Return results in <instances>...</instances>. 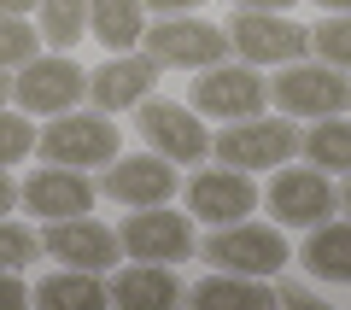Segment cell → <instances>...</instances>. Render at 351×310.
<instances>
[{
	"instance_id": "obj_1",
	"label": "cell",
	"mask_w": 351,
	"mask_h": 310,
	"mask_svg": "<svg viewBox=\"0 0 351 310\" xmlns=\"http://www.w3.org/2000/svg\"><path fill=\"white\" fill-rule=\"evenodd\" d=\"M41 158L47 164H71V170H94V164H112L117 158V123L112 112H59L47 129H41Z\"/></svg>"
},
{
	"instance_id": "obj_2",
	"label": "cell",
	"mask_w": 351,
	"mask_h": 310,
	"mask_svg": "<svg viewBox=\"0 0 351 310\" xmlns=\"http://www.w3.org/2000/svg\"><path fill=\"white\" fill-rule=\"evenodd\" d=\"M147 59H158V71H205V64L228 59V29L205 24L193 12H170L158 24H147Z\"/></svg>"
},
{
	"instance_id": "obj_3",
	"label": "cell",
	"mask_w": 351,
	"mask_h": 310,
	"mask_svg": "<svg viewBox=\"0 0 351 310\" xmlns=\"http://www.w3.org/2000/svg\"><path fill=\"white\" fill-rule=\"evenodd\" d=\"M82 94H88V71L71 53H47V59L36 53L12 76V99H18V112H29V117H59L71 106H82Z\"/></svg>"
},
{
	"instance_id": "obj_4",
	"label": "cell",
	"mask_w": 351,
	"mask_h": 310,
	"mask_svg": "<svg viewBox=\"0 0 351 310\" xmlns=\"http://www.w3.org/2000/svg\"><path fill=\"white\" fill-rule=\"evenodd\" d=\"M269 99L281 106V117H334V112H346L351 106V82H346V71H334V64H304V59H293V64H281V76L269 82Z\"/></svg>"
},
{
	"instance_id": "obj_5",
	"label": "cell",
	"mask_w": 351,
	"mask_h": 310,
	"mask_svg": "<svg viewBox=\"0 0 351 310\" xmlns=\"http://www.w3.org/2000/svg\"><path fill=\"white\" fill-rule=\"evenodd\" d=\"M217 164H234V170H281V164L299 152V129L281 123V117H240L223 135L211 141Z\"/></svg>"
},
{
	"instance_id": "obj_6",
	"label": "cell",
	"mask_w": 351,
	"mask_h": 310,
	"mask_svg": "<svg viewBox=\"0 0 351 310\" xmlns=\"http://www.w3.org/2000/svg\"><path fill=\"white\" fill-rule=\"evenodd\" d=\"M205 263L211 270H240V275H276L281 263H287V240H281V228L269 223H217V235L205 240Z\"/></svg>"
},
{
	"instance_id": "obj_7",
	"label": "cell",
	"mask_w": 351,
	"mask_h": 310,
	"mask_svg": "<svg viewBox=\"0 0 351 310\" xmlns=\"http://www.w3.org/2000/svg\"><path fill=\"white\" fill-rule=\"evenodd\" d=\"M269 106V82L258 76V64H205V76L193 82V112L223 117V123H240V117H258Z\"/></svg>"
},
{
	"instance_id": "obj_8",
	"label": "cell",
	"mask_w": 351,
	"mask_h": 310,
	"mask_svg": "<svg viewBox=\"0 0 351 310\" xmlns=\"http://www.w3.org/2000/svg\"><path fill=\"white\" fill-rule=\"evenodd\" d=\"M223 29H228V47L258 71L263 64H293L311 53V29L293 24L287 12H234V24H223Z\"/></svg>"
},
{
	"instance_id": "obj_9",
	"label": "cell",
	"mask_w": 351,
	"mask_h": 310,
	"mask_svg": "<svg viewBox=\"0 0 351 310\" xmlns=\"http://www.w3.org/2000/svg\"><path fill=\"white\" fill-rule=\"evenodd\" d=\"M117 246L141 263H182L193 252V217L170 211V205H135V217H123Z\"/></svg>"
},
{
	"instance_id": "obj_10",
	"label": "cell",
	"mask_w": 351,
	"mask_h": 310,
	"mask_svg": "<svg viewBox=\"0 0 351 310\" xmlns=\"http://www.w3.org/2000/svg\"><path fill=\"white\" fill-rule=\"evenodd\" d=\"M41 252L47 258H59L64 270H117V258H123V246H117V235L106 223H94V217H53L47 228H41Z\"/></svg>"
},
{
	"instance_id": "obj_11",
	"label": "cell",
	"mask_w": 351,
	"mask_h": 310,
	"mask_svg": "<svg viewBox=\"0 0 351 310\" xmlns=\"http://www.w3.org/2000/svg\"><path fill=\"white\" fill-rule=\"evenodd\" d=\"M269 211L281 217V228H316L328 223V217L339 211V187L328 182L322 170H276V182H269Z\"/></svg>"
},
{
	"instance_id": "obj_12",
	"label": "cell",
	"mask_w": 351,
	"mask_h": 310,
	"mask_svg": "<svg viewBox=\"0 0 351 310\" xmlns=\"http://www.w3.org/2000/svg\"><path fill=\"white\" fill-rule=\"evenodd\" d=\"M141 135H147L152 152H164L170 164H199L211 152V135H205L199 112L176 106V99H141Z\"/></svg>"
},
{
	"instance_id": "obj_13",
	"label": "cell",
	"mask_w": 351,
	"mask_h": 310,
	"mask_svg": "<svg viewBox=\"0 0 351 310\" xmlns=\"http://www.w3.org/2000/svg\"><path fill=\"white\" fill-rule=\"evenodd\" d=\"M176 187H182V176H176V164L164 152H129V158H112L100 193L135 211V205H170Z\"/></svg>"
},
{
	"instance_id": "obj_14",
	"label": "cell",
	"mask_w": 351,
	"mask_h": 310,
	"mask_svg": "<svg viewBox=\"0 0 351 310\" xmlns=\"http://www.w3.org/2000/svg\"><path fill=\"white\" fill-rule=\"evenodd\" d=\"M188 211L199 223H240V217L258 211V182L252 170H234V164H217V170H199L188 182Z\"/></svg>"
},
{
	"instance_id": "obj_15",
	"label": "cell",
	"mask_w": 351,
	"mask_h": 310,
	"mask_svg": "<svg viewBox=\"0 0 351 310\" xmlns=\"http://www.w3.org/2000/svg\"><path fill=\"white\" fill-rule=\"evenodd\" d=\"M152 88H158V59H147L135 47L112 53L100 71L88 76V94H94L100 112H135L141 99H152Z\"/></svg>"
},
{
	"instance_id": "obj_16",
	"label": "cell",
	"mask_w": 351,
	"mask_h": 310,
	"mask_svg": "<svg viewBox=\"0 0 351 310\" xmlns=\"http://www.w3.org/2000/svg\"><path fill=\"white\" fill-rule=\"evenodd\" d=\"M18 205L29 217H47V223L53 217H82L94 205V182L82 170H71V164H47V170H36L18 187Z\"/></svg>"
},
{
	"instance_id": "obj_17",
	"label": "cell",
	"mask_w": 351,
	"mask_h": 310,
	"mask_svg": "<svg viewBox=\"0 0 351 310\" xmlns=\"http://www.w3.org/2000/svg\"><path fill=\"white\" fill-rule=\"evenodd\" d=\"M106 298L112 305H123V310H164V305H176L182 298V281L170 275V263H123V270L106 281Z\"/></svg>"
},
{
	"instance_id": "obj_18",
	"label": "cell",
	"mask_w": 351,
	"mask_h": 310,
	"mask_svg": "<svg viewBox=\"0 0 351 310\" xmlns=\"http://www.w3.org/2000/svg\"><path fill=\"white\" fill-rule=\"evenodd\" d=\"M304 270L328 287H351V223H316L304 235Z\"/></svg>"
},
{
	"instance_id": "obj_19",
	"label": "cell",
	"mask_w": 351,
	"mask_h": 310,
	"mask_svg": "<svg viewBox=\"0 0 351 310\" xmlns=\"http://www.w3.org/2000/svg\"><path fill=\"white\" fill-rule=\"evenodd\" d=\"M141 12H147L141 0H88V29H94L112 53H129L147 36V18Z\"/></svg>"
},
{
	"instance_id": "obj_20",
	"label": "cell",
	"mask_w": 351,
	"mask_h": 310,
	"mask_svg": "<svg viewBox=\"0 0 351 310\" xmlns=\"http://www.w3.org/2000/svg\"><path fill=\"white\" fill-rule=\"evenodd\" d=\"M29 298L47 305V310H100L106 305V281L94 270H59L41 287H29Z\"/></svg>"
},
{
	"instance_id": "obj_21",
	"label": "cell",
	"mask_w": 351,
	"mask_h": 310,
	"mask_svg": "<svg viewBox=\"0 0 351 310\" xmlns=\"http://www.w3.org/2000/svg\"><path fill=\"white\" fill-rule=\"evenodd\" d=\"M193 305H276V281L269 275H240V270H217L199 287H188Z\"/></svg>"
},
{
	"instance_id": "obj_22",
	"label": "cell",
	"mask_w": 351,
	"mask_h": 310,
	"mask_svg": "<svg viewBox=\"0 0 351 310\" xmlns=\"http://www.w3.org/2000/svg\"><path fill=\"white\" fill-rule=\"evenodd\" d=\"M36 29L53 53H71L88 36V0H36Z\"/></svg>"
},
{
	"instance_id": "obj_23",
	"label": "cell",
	"mask_w": 351,
	"mask_h": 310,
	"mask_svg": "<svg viewBox=\"0 0 351 310\" xmlns=\"http://www.w3.org/2000/svg\"><path fill=\"white\" fill-rule=\"evenodd\" d=\"M299 152L316 164V170H351V123L334 117H316L311 135H299Z\"/></svg>"
},
{
	"instance_id": "obj_24",
	"label": "cell",
	"mask_w": 351,
	"mask_h": 310,
	"mask_svg": "<svg viewBox=\"0 0 351 310\" xmlns=\"http://www.w3.org/2000/svg\"><path fill=\"white\" fill-rule=\"evenodd\" d=\"M36 53H41V29L29 24V18L0 12V71H18V64H29Z\"/></svg>"
},
{
	"instance_id": "obj_25",
	"label": "cell",
	"mask_w": 351,
	"mask_h": 310,
	"mask_svg": "<svg viewBox=\"0 0 351 310\" xmlns=\"http://www.w3.org/2000/svg\"><path fill=\"white\" fill-rule=\"evenodd\" d=\"M311 53H322V64H334V71H351V12H334L328 24H316Z\"/></svg>"
},
{
	"instance_id": "obj_26",
	"label": "cell",
	"mask_w": 351,
	"mask_h": 310,
	"mask_svg": "<svg viewBox=\"0 0 351 310\" xmlns=\"http://www.w3.org/2000/svg\"><path fill=\"white\" fill-rule=\"evenodd\" d=\"M29 152H36V123H29V112H6V106H0V170H12Z\"/></svg>"
},
{
	"instance_id": "obj_27",
	"label": "cell",
	"mask_w": 351,
	"mask_h": 310,
	"mask_svg": "<svg viewBox=\"0 0 351 310\" xmlns=\"http://www.w3.org/2000/svg\"><path fill=\"white\" fill-rule=\"evenodd\" d=\"M41 258V235L12 217H0V270H24V263Z\"/></svg>"
},
{
	"instance_id": "obj_28",
	"label": "cell",
	"mask_w": 351,
	"mask_h": 310,
	"mask_svg": "<svg viewBox=\"0 0 351 310\" xmlns=\"http://www.w3.org/2000/svg\"><path fill=\"white\" fill-rule=\"evenodd\" d=\"M29 298V287L18 281V270H0V310H12V305H24Z\"/></svg>"
},
{
	"instance_id": "obj_29",
	"label": "cell",
	"mask_w": 351,
	"mask_h": 310,
	"mask_svg": "<svg viewBox=\"0 0 351 310\" xmlns=\"http://www.w3.org/2000/svg\"><path fill=\"white\" fill-rule=\"evenodd\" d=\"M234 12H293L299 0H228Z\"/></svg>"
},
{
	"instance_id": "obj_30",
	"label": "cell",
	"mask_w": 351,
	"mask_h": 310,
	"mask_svg": "<svg viewBox=\"0 0 351 310\" xmlns=\"http://www.w3.org/2000/svg\"><path fill=\"white\" fill-rule=\"evenodd\" d=\"M276 305H316L311 287H293V281H276Z\"/></svg>"
},
{
	"instance_id": "obj_31",
	"label": "cell",
	"mask_w": 351,
	"mask_h": 310,
	"mask_svg": "<svg viewBox=\"0 0 351 310\" xmlns=\"http://www.w3.org/2000/svg\"><path fill=\"white\" fill-rule=\"evenodd\" d=\"M141 6H147V12H164V18H170V12H199L205 0H141Z\"/></svg>"
},
{
	"instance_id": "obj_32",
	"label": "cell",
	"mask_w": 351,
	"mask_h": 310,
	"mask_svg": "<svg viewBox=\"0 0 351 310\" xmlns=\"http://www.w3.org/2000/svg\"><path fill=\"white\" fill-rule=\"evenodd\" d=\"M12 205H18V187H12V176H6V170H0V217H6V211H12Z\"/></svg>"
},
{
	"instance_id": "obj_33",
	"label": "cell",
	"mask_w": 351,
	"mask_h": 310,
	"mask_svg": "<svg viewBox=\"0 0 351 310\" xmlns=\"http://www.w3.org/2000/svg\"><path fill=\"white\" fill-rule=\"evenodd\" d=\"M0 12H12V18H29V12H36V0H0Z\"/></svg>"
},
{
	"instance_id": "obj_34",
	"label": "cell",
	"mask_w": 351,
	"mask_h": 310,
	"mask_svg": "<svg viewBox=\"0 0 351 310\" xmlns=\"http://www.w3.org/2000/svg\"><path fill=\"white\" fill-rule=\"evenodd\" d=\"M316 6H328V12H351V0H316Z\"/></svg>"
},
{
	"instance_id": "obj_35",
	"label": "cell",
	"mask_w": 351,
	"mask_h": 310,
	"mask_svg": "<svg viewBox=\"0 0 351 310\" xmlns=\"http://www.w3.org/2000/svg\"><path fill=\"white\" fill-rule=\"evenodd\" d=\"M339 211H346V217H351V182H346V187H339Z\"/></svg>"
},
{
	"instance_id": "obj_36",
	"label": "cell",
	"mask_w": 351,
	"mask_h": 310,
	"mask_svg": "<svg viewBox=\"0 0 351 310\" xmlns=\"http://www.w3.org/2000/svg\"><path fill=\"white\" fill-rule=\"evenodd\" d=\"M6 94H12V76H6V71H0V106H6Z\"/></svg>"
}]
</instances>
